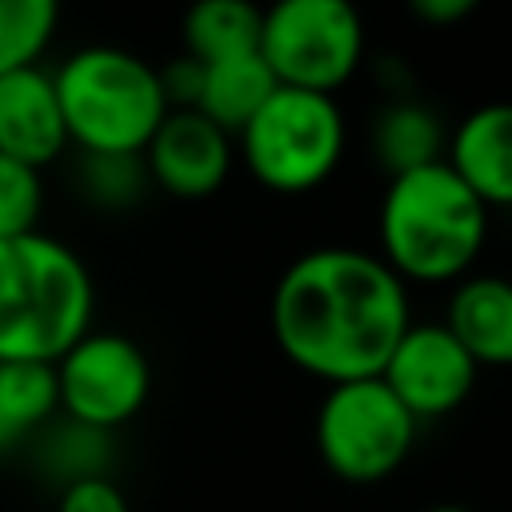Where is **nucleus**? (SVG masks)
Returning <instances> with one entry per match:
<instances>
[{
  "instance_id": "obj_1",
  "label": "nucleus",
  "mask_w": 512,
  "mask_h": 512,
  "mask_svg": "<svg viewBox=\"0 0 512 512\" xmlns=\"http://www.w3.org/2000/svg\"><path fill=\"white\" fill-rule=\"evenodd\" d=\"M268 320L288 364L324 384H344L380 376L412 324V300L408 284L376 252L320 244L276 276Z\"/></svg>"
},
{
  "instance_id": "obj_2",
  "label": "nucleus",
  "mask_w": 512,
  "mask_h": 512,
  "mask_svg": "<svg viewBox=\"0 0 512 512\" xmlns=\"http://www.w3.org/2000/svg\"><path fill=\"white\" fill-rule=\"evenodd\" d=\"M492 212L444 164L388 176L376 212L380 260L404 284H456L488 244Z\"/></svg>"
},
{
  "instance_id": "obj_3",
  "label": "nucleus",
  "mask_w": 512,
  "mask_h": 512,
  "mask_svg": "<svg viewBox=\"0 0 512 512\" xmlns=\"http://www.w3.org/2000/svg\"><path fill=\"white\" fill-rule=\"evenodd\" d=\"M92 272L64 240L24 232L0 240V360L56 364L92 332Z\"/></svg>"
},
{
  "instance_id": "obj_4",
  "label": "nucleus",
  "mask_w": 512,
  "mask_h": 512,
  "mask_svg": "<svg viewBox=\"0 0 512 512\" xmlns=\"http://www.w3.org/2000/svg\"><path fill=\"white\" fill-rule=\"evenodd\" d=\"M52 84L68 144L84 156H140L168 116L160 68L128 48L88 44L52 72Z\"/></svg>"
},
{
  "instance_id": "obj_5",
  "label": "nucleus",
  "mask_w": 512,
  "mask_h": 512,
  "mask_svg": "<svg viewBox=\"0 0 512 512\" xmlns=\"http://www.w3.org/2000/svg\"><path fill=\"white\" fill-rule=\"evenodd\" d=\"M236 160L276 196H304L332 180L348 148V120L336 96L276 88L232 136Z\"/></svg>"
},
{
  "instance_id": "obj_6",
  "label": "nucleus",
  "mask_w": 512,
  "mask_h": 512,
  "mask_svg": "<svg viewBox=\"0 0 512 512\" xmlns=\"http://www.w3.org/2000/svg\"><path fill=\"white\" fill-rule=\"evenodd\" d=\"M256 52L280 88L336 96L364 64V16L356 0H272L260 8Z\"/></svg>"
},
{
  "instance_id": "obj_7",
  "label": "nucleus",
  "mask_w": 512,
  "mask_h": 512,
  "mask_svg": "<svg viewBox=\"0 0 512 512\" xmlns=\"http://www.w3.org/2000/svg\"><path fill=\"white\" fill-rule=\"evenodd\" d=\"M412 444L416 416L380 376L328 384L316 408V452L332 476L348 484H376L408 460Z\"/></svg>"
},
{
  "instance_id": "obj_8",
  "label": "nucleus",
  "mask_w": 512,
  "mask_h": 512,
  "mask_svg": "<svg viewBox=\"0 0 512 512\" xmlns=\"http://www.w3.org/2000/svg\"><path fill=\"white\" fill-rule=\"evenodd\" d=\"M52 372L60 412L88 432H112L128 424L152 392V368L144 348L120 332L80 336L52 364Z\"/></svg>"
},
{
  "instance_id": "obj_9",
  "label": "nucleus",
  "mask_w": 512,
  "mask_h": 512,
  "mask_svg": "<svg viewBox=\"0 0 512 512\" xmlns=\"http://www.w3.org/2000/svg\"><path fill=\"white\" fill-rule=\"evenodd\" d=\"M476 376V360L440 320H412L380 368V380L416 416V424L456 412L472 396Z\"/></svg>"
},
{
  "instance_id": "obj_10",
  "label": "nucleus",
  "mask_w": 512,
  "mask_h": 512,
  "mask_svg": "<svg viewBox=\"0 0 512 512\" xmlns=\"http://www.w3.org/2000/svg\"><path fill=\"white\" fill-rule=\"evenodd\" d=\"M148 184L176 200H208L236 164V140L196 108H168L140 152Z\"/></svg>"
},
{
  "instance_id": "obj_11",
  "label": "nucleus",
  "mask_w": 512,
  "mask_h": 512,
  "mask_svg": "<svg viewBox=\"0 0 512 512\" xmlns=\"http://www.w3.org/2000/svg\"><path fill=\"white\" fill-rule=\"evenodd\" d=\"M68 148L52 72L32 64L0 76V156H12L36 172L60 160Z\"/></svg>"
},
{
  "instance_id": "obj_12",
  "label": "nucleus",
  "mask_w": 512,
  "mask_h": 512,
  "mask_svg": "<svg viewBox=\"0 0 512 512\" xmlns=\"http://www.w3.org/2000/svg\"><path fill=\"white\" fill-rule=\"evenodd\" d=\"M444 164L488 212L512 208V100L472 108L448 132Z\"/></svg>"
},
{
  "instance_id": "obj_13",
  "label": "nucleus",
  "mask_w": 512,
  "mask_h": 512,
  "mask_svg": "<svg viewBox=\"0 0 512 512\" xmlns=\"http://www.w3.org/2000/svg\"><path fill=\"white\" fill-rule=\"evenodd\" d=\"M476 368H512V280L496 272H468L452 284L444 320Z\"/></svg>"
},
{
  "instance_id": "obj_14",
  "label": "nucleus",
  "mask_w": 512,
  "mask_h": 512,
  "mask_svg": "<svg viewBox=\"0 0 512 512\" xmlns=\"http://www.w3.org/2000/svg\"><path fill=\"white\" fill-rule=\"evenodd\" d=\"M444 144H448L444 120L416 96L388 100L372 116V128H368L372 160L388 176H400V172H412V168L444 160Z\"/></svg>"
},
{
  "instance_id": "obj_15",
  "label": "nucleus",
  "mask_w": 512,
  "mask_h": 512,
  "mask_svg": "<svg viewBox=\"0 0 512 512\" xmlns=\"http://www.w3.org/2000/svg\"><path fill=\"white\" fill-rule=\"evenodd\" d=\"M276 88H280V84H276V76L268 72V64H264L260 52L212 60V64H204L196 112H204L212 124H220L228 136H236Z\"/></svg>"
},
{
  "instance_id": "obj_16",
  "label": "nucleus",
  "mask_w": 512,
  "mask_h": 512,
  "mask_svg": "<svg viewBox=\"0 0 512 512\" xmlns=\"http://www.w3.org/2000/svg\"><path fill=\"white\" fill-rule=\"evenodd\" d=\"M260 8L256 0H192L184 12V56L212 64L256 52Z\"/></svg>"
},
{
  "instance_id": "obj_17",
  "label": "nucleus",
  "mask_w": 512,
  "mask_h": 512,
  "mask_svg": "<svg viewBox=\"0 0 512 512\" xmlns=\"http://www.w3.org/2000/svg\"><path fill=\"white\" fill-rule=\"evenodd\" d=\"M60 24V0H0V76L40 64Z\"/></svg>"
},
{
  "instance_id": "obj_18",
  "label": "nucleus",
  "mask_w": 512,
  "mask_h": 512,
  "mask_svg": "<svg viewBox=\"0 0 512 512\" xmlns=\"http://www.w3.org/2000/svg\"><path fill=\"white\" fill-rule=\"evenodd\" d=\"M148 188L140 156H84L80 152V192L100 208H128Z\"/></svg>"
},
{
  "instance_id": "obj_19",
  "label": "nucleus",
  "mask_w": 512,
  "mask_h": 512,
  "mask_svg": "<svg viewBox=\"0 0 512 512\" xmlns=\"http://www.w3.org/2000/svg\"><path fill=\"white\" fill-rule=\"evenodd\" d=\"M44 212V180L36 168L0 156V240L40 232Z\"/></svg>"
},
{
  "instance_id": "obj_20",
  "label": "nucleus",
  "mask_w": 512,
  "mask_h": 512,
  "mask_svg": "<svg viewBox=\"0 0 512 512\" xmlns=\"http://www.w3.org/2000/svg\"><path fill=\"white\" fill-rule=\"evenodd\" d=\"M56 512H128V500L108 476L88 472V476H72L64 484Z\"/></svg>"
},
{
  "instance_id": "obj_21",
  "label": "nucleus",
  "mask_w": 512,
  "mask_h": 512,
  "mask_svg": "<svg viewBox=\"0 0 512 512\" xmlns=\"http://www.w3.org/2000/svg\"><path fill=\"white\" fill-rule=\"evenodd\" d=\"M404 4L428 28H452L480 8V0H404Z\"/></svg>"
},
{
  "instance_id": "obj_22",
  "label": "nucleus",
  "mask_w": 512,
  "mask_h": 512,
  "mask_svg": "<svg viewBox=\"0 0 512 512\" xmlns=\"http://www.w3.org/2000/svg\"><path fill=\"white\" fill-rule=\"evenodd\" d=\"M16 440H20V436H16V432H12L8 424H4V416H0V452H8V448H12Z\"/></svg>"
},
{
  "instance_id": "obj_23",
  "label": "nucleus",
  "mask_w": 512,
  "mask_h": 512,
  "mask_svg": "<svg viewBox=\"0 0 512 512\" xmlns=\"http://www.w3.org/2000/svg\"><path fill=\"white\" fill-rule=\"evenodd\" d=\"M424 512H472V508H464V504H432Z\"/></svg>"
}]
</instances>
